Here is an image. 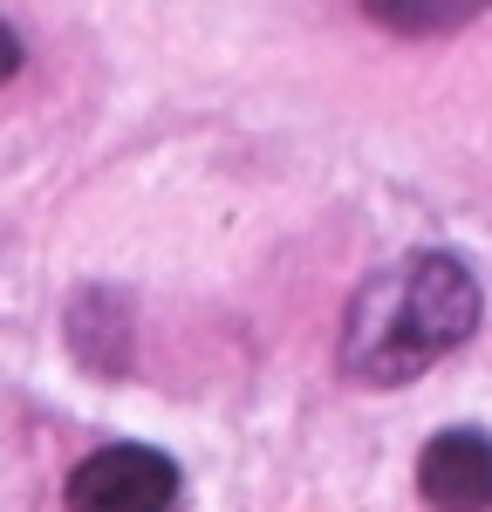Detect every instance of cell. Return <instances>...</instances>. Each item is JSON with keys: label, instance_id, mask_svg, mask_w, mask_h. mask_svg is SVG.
<instances>
[{"label": "cell", "instance_id": "6da1fadb", "mask_svg": "<svg viewBox=\"0 0 492 512\" xmlns=\"http://www.w3.org/2000/svg\"><path fill=\"white\" fill-rule=\"evenodd\" d=\"M479 274L458 253H410L390 260L356 287L349 315H342V376H356L369 390H404L431 362L472 342L479 328Z\"/></svg>", "mask_w": 492, "mask_h": 512}, {"label": "cell", "instance_id": "7a4b0ae2", "mask_svg": "<svg viewBox=\"0 0 492 512\" xmlns=\"http://www.w3.org/2000/svg\"><path fill=\"white\" fill-rule=\"evenodd\" d=\"M178 465L151 444H103L69 472V512H171Z\"/></svg>", "mask_w": 492, "mask_h": 512}, {"label": "cell", "instance_id": "3957f363", "mask_svg": "<svg viewBox=\"0 0 492 512\" xmlns=\"http://www.w3.org/2000/svg\"><path fill=\"white\" fill-rule=\"evenodd\" d=\"M417 492L431 512H492V437L438 431L417 458Z\"/></svg>", "mask_w": 492, "mask_h": 512}, {"label": "cell", "instance_id": "277c9868", "mask_svg": "<svg viewBox=\"0 0 492 512\" xmlns=\"http://www.w3.org/2000/svg\"><path fill=\"white\" fill-rule=\"evenodd\" d=\"M383 28H404V35H431V28H458L472 21V7H451V14H431V7H369Z\"/></svg>", "mask_w": 492, "mask_h": 512}, {"label": "cell", "instance_id": "5b68a950", "mask_svg": "<svg viewBox=\"0 0 492 512\" xmlns=\"http://www.w3.org/2000/svg\"><path fill=\"white\" fill-rule=\"evenodd\" d=\"M7 76H21V35L0 21V82H7Z\"/></svg>", "mask_w": 492, "mask_h": 512}]
</instances>
